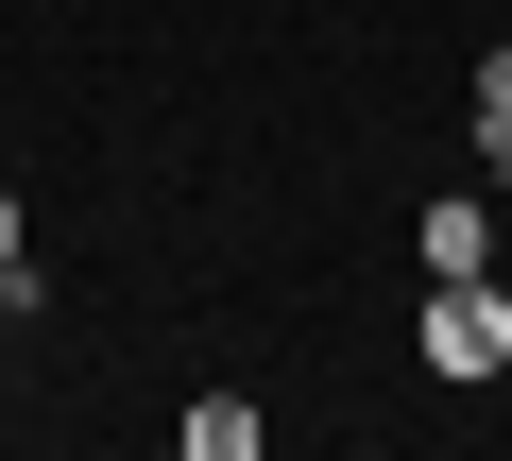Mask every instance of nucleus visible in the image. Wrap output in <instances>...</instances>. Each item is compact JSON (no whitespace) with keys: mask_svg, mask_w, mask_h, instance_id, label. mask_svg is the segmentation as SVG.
<instances>
[{"mask_svg":"<svg viewBox=\"0 0 512 461\" xmlns=\"http://www.w3.org/2000/svg\"><path fill=\"white\" fill-rule=\"evenodd\" d=\"M410 359H427V376H461V393H478V376H512V291H495V274H427Z\"/></svg>","mask_w":512,"mask_h":461,"instance_id":"obj_1","label":"nucleus"},{"mask_svg":"<svg viewBox=\"0 0 512 461\" xmlns=\"http://www.w3.org/2000/svg\"><path fill=\"white\" fill-rule=\"evenodd\" d=\"M410 257H427V274H495V205H478V188H444V205L410 222Z\"/></svg>","mask_w":512,"mask_h":461,"instance_id":"obj_2","label":"nucleus"},{"mask_svg":"<svg viewBox=\"0 0 512 461\" xmlns=\"http://www.w3.org/2000/svg\"><path fill=\"white\" fill-rule=\"evenodd\" d=\"M495 120H512V35L478 52V137H495Z\"/></svg>","mask_w":512,"mask_h":461,"instance_id":"obj_3","label":"nucleus"},{"mask_svg":"<svg viewBox=\"0 0 512 461\" xmlns=\"http://www.w3.org/2000/svg\"><path fill=\"white\" fill-rule=\"evenodd\" d=\"M18 257H35V222H18V188H0V274H18Z\"/></svg>","mask_w":512,"mask_h":461,"instance_id":"obj_4","label":"nucleus"},{"mask_svg":"<svg viewBox=\"0 0 512 461\" xmlns=\"http://www.w3.org/2000/svg\"><path fill=\"white\" fill-rule=\"evenodd\" d=\"M478 154H495V205H512V120H495V137H478Z\"/></svg>","mask_w":512,"mask_h":461,"instance_id":"obj_5","label":"nucleus"}]
</instances>
